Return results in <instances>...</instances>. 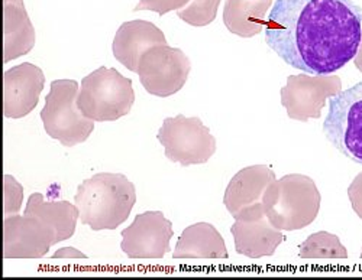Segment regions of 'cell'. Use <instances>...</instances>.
<instances>
[{
    "mask_svg": "<svg viewBox=\"0 0 362 280\" xmlns=\"http://www.w3.org/2000/svg\"><path fill=\"white\" fill-rule=\"evenodd\" d=\"M273 0H226L223 23L232 34L252 38L265 28Z\"/></svg>",
    "mask_w": 362,
    "mask_h": 280,
    "instance_id": "cell-19",
    "label": "cell"
},
{
    "mask_svg": "<svg viewBox=\"0 0 362 280\" xmlns=\"http://www.w3.org/2000/svg\"><path fill=\"white\" fill-rule=\"evenodd\" d=\"M165 157L181 166L206 164L216 152V139L199 117H167L157 135Z\"/></svg>",
    "mask_w": 362,
    "mask_h": 280,
    "instance_id": "cell-6",
    "label": "cell"
},
{
    "mask_svg": "<svg viewBox=\"0 0 362 280\" xmlns=\"http://www.w3.org/2000/svg\"><path fill=\"white\" fill-rule=\"evenodd\" d=\"M4 62L28 54L35 44V29L29 20L23 0H4Z\"/></svg>",
    "mask_w": 362,
    "mask_h": 280,
    "instance_id": "cell-17",
    "label": "cell"
},
{
    "mask_svg": "<svg viewBox=\"0 0 362 280\" xmlns=\"http://www.w3.org/2000/svg\"><path fill=\"white\" fill-rule=\"evenodd\" d=\"M120 248L131 259H163L170 253L173 223L161 211L138 214L122 233Z\"/></svg>",
    "mask_w": 362,
    "mask_h": 280,
    "instance_id": "cell-10",
    "label": "cell"
},
{
    "mask_svg": "<svg viewBox=\"0 0 362 280\" xmlns=\"http://www.w3.org/2000/svg\"><path fill=\"white\" fill-rule=\"evenodd\" d=\"M320 201L315 181L301 174H290L273 181L262 197L265 217L281 231L310 226L319 214Z\"/></svg>",
    "mask_w": 362,
    "mask_h": 280,
    "instance_id": "cell-3",
    "label": "cell"
},
{
    "mask_svg": "<svg viewBox=\"0 0 362 280\" xmlns=\"http://www.w3.org/2000/svg\"><path fill=\"white\" fill-rule=\"evenodd\" d=\"M4 183V201H5V215L18 212L22 204V186L11 175H5Z\"/></svg>",
    "mask_w": 362,
    "mask_h": 280,
    "instance_id": "cell-22",
    "label": "cell"
},
{
    "mask_svg": "<svg viewBox=\"0 0 362 280\" xmlns=\"http://www.w3.org/2000/svg\"><path fill=\"white\" fill-rule=\"evenodd\" d=\"M221 0H192L177 16L192 26H207L216 19Z\"/></svg>",
    "mask_w": 362,
    "mask_h": 280,
    "instance_id": "cell-21",
    "label": "cell"
},
{
    "mask_svg": "<svg viewBox=\"0 0 362 280\" xmlns=\"http://www.w3.org/2000/svg\"><path fill=\"white\" fill-rule=\"evenodd\" d=\"M273 181H276V174L267 165L240 169L230 179L223 197V204L233 219L244 209L262 202L267 186Z\"/></svg>",
    "mask_w": 362,
    "mask_h": 280,
    "instance_id": "cell-14",
    "label": "cell"
},
{
    "mask_svg": "<svg viewBox=\"0 0 362 280\" xmlns=\"http://www.w3.org/2000/svg\"><path fill=\"white\" fill-rule=\"evenodd\" d=\"M135 103L132 80L116 68L100 67L81 80L77 107L93 121H115L127 116Z\"/></svg>",
    "mask_w": 362,
    "mask_h": 280,
    "instance_id": "cell-4",
    "label": "cell"
},
{
    "mask_svg": "<svg viewBox=\"0 0 362 280\" xmlns=\"http://www.w3.org/2000/svg\"><path fill=\"white\" fill-rule=\"evenodd\" d=\"M298 256L301 259H346L348 252L338 236L319 231L298 247Z\"/></svg>",
    "mask_w": 362,
    "mask_h": 280,
    "instance_id": "cell-20",
    "label": "cell"
},
{
    "mask_svg": "<svg viewBox=\"0 0 362 280\" xmlns=\"http://www.w3.org/2000/svg\"><path fill=\"white\" fill-rule=\"evenodd\" d=\"M323 133L346 158L362 164V81L330 97Z\"/></svg>",
    "mask_w": 362,
    "mask_h": 280,
    "instance_id": "cell-7",
    "label": "cell"
},
{
    "mask_svg": "<svg viewBox=\"0 0 362 280\" xmlns=\"http://www.w3.org/2000/svg\"><path fill=\"white\" fill-rule=\"evenodd\" d=\"M192 71L190 58L183 49L161 44L148 48L139 58L138 75L149 95L170 97L185 87Z\"/></svg>",
    "mask_w": 362,
    "mask_h": 280,
    "instance_id": "cell-8",
    "label": "cell"
},
{
    "mask_svg": "<svg viewBox=\"0 0 362 280\" xmlns=\"http://www.w3.org/2000/svg\"><path fill=\"white\" fill-rule=\"evenodd\" d=\"M348 197L355 214L362 219V172H359L351 182L348 188Z\"/></svg>",
    "mask_w": 362,
    "mask_h": 280,
    "instance_id": "cell-24",
    "label": "cell"
},
{
    "mask_svg": "<svg viewBox=\"0 0 362 280\" xmlns=\"http://www.w3.org/2000/svg\"><path fill=\"white\" fill-rule=\"evenodd\" d=\"M135 202V185L124 174L112 172L84 179L74 198L80 221L93 231L116 230L129 219Z\"/></svg>",
    "mask_w": 362,
    "mask_h": 280,
    "instance_id": "cell-2",
    "label": "cell"
},
{
    "mask_svg": "<svg viewBox=\"0 0 362 280\" xmlns=\"http://www.w3.org/2000/svg\"><path fill=\"white\" fill-rule=\"evenodd\" d=\"M354 62H355V67L359 70V73H362V41H361L359 49L354 58Z\"/></svg>",
    "mask_w": 362,
    "mask_h": 280,
    "instance_id": "cell-26",
    "label": "cell"
},
{
    "mask_svg": "<svg viewBox=\"0 0 362 280\" xmlns=\"http://www.w3.org/2000/svg\"><path fill=\"white\" fill-rule=\"evenodd\" d=\"M361 257H362V252H361Z\"/></svg>",
    "mask_w": 362,
    "mask_h": 280,
    "instance_id": "cell-27",
    "label": "cell"
},
{
    "mask_svg": "<svg viewBox=\"0 0 362 280\" xmlns=\"http://www.w3.org/2000/svg\"><path fill=\"white\" fill-rule=\"evenodd\" d=\"M45 85L42 70L23 62L4 74V114L8 118H22L31 113Z\"/></svg>",
    "mask_w": 362,
    "mask_h": 280,
    "instance_id": "cell-12",
    "label": "cell"
},
{
    "mask_svg": "<svg viewBox=\"0 0 362 280\" xmlns=\"http://www.w3.org/2000/svg\"><path fill=\"white\" fill-rule=\"evenodd\" d=\"M223 237L215 226L209 223L193 224L181 233L174 259H228Z\"/></svg>",
    "mask_w": 362,
    "mask_h": 280,
    "instance_id": "cell-16",
    "label": "cell"
},
{
    "mask_svg": "<svg viewBox=\"0 0 362 280\" xmlns=\"http://www.w3.org/2000/svg\"><path fill=\"white\" fill-rule=\"evenodd\" d=\"M28 217H37V219L49 224L55 233V243L64 241L76 233L77 220H80V211L77 205L69 201H44V195L40 193L33 194L28 198L25 214Z\"/></svg>",
    "mask_w": 362,
    "mask_h": 280,
    "instance_id": "cell-18",
    "label": "cell"
},
{
    "mask_svg": "<svg viewBox=\"0 0 362 280\" xmlns=\"http://www.w3.org/2000/svg\"><path fill=\"white\" fill-rule=\"evenodd\" d=\"M52 257L54 259H87V255L77 250V248L64 247V248H59V250H57L52 255Z\"/></svg>",
    "mask_w": 362,
    "mask_h": 280,
    "instance_id": "cell-25",
    "label": "cell"
},
{
    "mask_svg": "<svg viewBox=\"0 0 362 280\" xmlns=\"http://www.w3.org/2000/svg\"><path fill=\"white\" fill-rule=\"evenodd\" d=\"M265 42L306 74L327 75L355 58L362 41V9L352 0H276Z\"/></svg>",
    "mask_w": 362,
    "mask_h": 280,
    "instance_id": "cell-1",
    "label": "cell"
},
{
    "mask_svg": "<svg viewBox=\"0 0 362 280\" xmlns=\"http://www.w3.org/2000/svg\"><path fill=\"white\" fill-rule=\"evenodd\" d=\"M167 44L160 28L148 20L136 19L120 25L113 39V55L129 71L138 73L141 55L151 47Z\"/></svg>",
    "mask_w": 362,
    "mask_h": 280,
    "instance_id": "cell-13",
    "label": "cell"
},
{
    "mask_svg": "<svg viewBox=\"0 0 362 280\" xmlns=\"http://www.w3.org/2000/svg\"><path fill=\"white\" fill-rule=\"evenodd\" d=\"M57 233L37 217L8 215L4 221V257H42L55 243Z\"/></svg>",
    "mask_w": 362,
    "mask_h": 280,
    "instance_id": "cell-11",
    "label": "cell"
},
{
    "mask_svg": "<svg viewBox=\"0 0 362 280\" xmlns=\"http://www.w3.org/2000/svg\"><path fill=\"white\" fill-rule=\"evenodd\" d=\"M78 91L74 80L52 81L40 114L47 135L67 147L84 143L95 130V121L84 117L77 107Z\"/></svg>",
    "mask_w": 362,
    "mask_h": 280,
    "instance_id": "cell-5",
    "label": "cell"
},
{
    "mask_svg": "<svg viewBox=\"0 0 362 280\" xmlns=\"http://www.w3.org/2000/svg\"><path fill=\"white\" fill-rule=\"evenodd\" d=\"M238 255L250 259L273 256L277 247L286 240L281 230H277L267 217L258 220H236L230 227Z\"/></svg>",
    "mask_w": 362,
    "mask_h": 280,
    "instance_id": "cell-15",
    "label": "cell"
},
{
    "mask_svg": "<svg viewBox=\"0 0 362 280\" xmlns=\"http://www.w3.org/2000/svg\"><path fill=\"white\" fill-rule=\"evenodd\" d=\"M192 0H139L135 11H154L163 16L173 11H181Z\"/></svg>",
    "mask_w": 362,
    "mask_h": 280,
    "instance_id": "cell-23",
    "label": "cell"
},
{
    "mask_svg": "<svg viewBox=\"0 0 362 280\" xmlns=\"http://www.w3.org/2000/svg\"><path fill=\"white\" fill-rule=\"evenodd\" d=\"M342 91V81L338 75L298 74L287 77L286 87L281 88V104L287 116L293 120L308 121L319 118L327 99Z\"/></svg>",
    "mask_w": 362,
    "mask_h": 280,
    "instance_id": "cell-9",
    "label": "cell"
}]
</instances>
